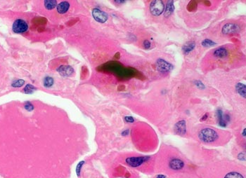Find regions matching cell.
Segmentation results:
<instances>
[{"instance_id":"obj_2","label":"cell","mask_w":246,"mask_h":178,"mask_svg":"<svg viewBox=\"0 0 246 178\" xmlns=\"http://www.w3.org/2000/svg\"><path fill=\"white\" fill-rule=\"evenodd\" d=\"M150 12L154 16H160L164 12L165 4L161 0H154L150 2Z\"/></svg>"},{"instance_id":"obj_19","label":"cell","mask_w":246,"mask_h":178,"mask_svg":"<svg viewBox=\"0 0 246 178\" xmlns=\"http://www.w3.org/2000/svg\"><path fill=\"white\" fill-rule=\"evenodd\" d=\"M54 79H53V78H52V77L50 76H47V77H45L44 79V86L46 88H49L53 86V84H54Z\"/></svg>"},{"instance_id":"obj_10","label":"cell","mask_w":246,"mask_h":178,"mask_svg":"<svg viewBox=\"0 0 246 178\" xmlns=\"http://www.w3.org/2000/svg\"><path fill=\"white\" fill-rule=\"evenodd\" d=\"M169 166H170V168L171 169H172V170H179L183 168V166H184V163H183V161H182V160L174 159L170 161V164H169Z\"/></svg>"},{"instance_id":"obj_4","label":"cell","mask_w":246,"mask_h":178,"mask_svg":"<svg viewBox=\"0 0 246 178\" xmlns=\"http://www.w3.org/2000/svg\"><path fill=\"white\" fill-rule=\"evenodd\" d=\"M149 159V156H138V157H129L126 159V163L132 167H139L147 161Z\"/></svg>"},{"instance_id":"obj_27","label":"cell","mask_w":246,"mask_h":178,"mask_svg":"<svg viewBox=\"0 0 246 178\" xmlns=\"http://www.w3.org/2000/svg\"><path fill=\"white\" fill-rule=\"evenodd\" d=\"M124 120L127 123H133L134 121V118L132 117H124Z\"/></svg>"},{"instance_id":"obj_18","label":"cell","mask_w":246,"mask_h":178,"mask_svg":"<svg viewBox=\"0 0 246 178\" xmlns=\"http://www.w3.org/2000/svg\"><path fill=\"white\" fill-rule=\"evenodd\" d=\"M201 45L205 47V48H210V47L215 46L216 42L211 39H205L201 42Z\"/></svg>"},{"instance_id":"obj_5","label":"cell","mask_w":246,"mask_h":178,"mask_svg":"<svg viewBox=\"0 0 246 178\" xmlns=\"http://www.w3.org/2000/svg\"><path fill=\"white\" fill-rule=\"evenodd\" d=\"M92 16L96 21L100 23H104L108 20V15L99 8H95L92 10Z\"/></svg>"},{"instance_id":"obj_22","label":"cell","mask_w":246,"mask_h":178,"mask_svg":"<svg viewBox=\"0 0 246 178\" xmlns=\"http://www.w3.org/2000/svg\"><path fill=\"white\" fill-rule=\"evenodd\" d=\"M25 84V81L22 79H19L17 80V81H14L12 84V86L13 87H16V88H19L21 87L22 86Z\"/></svg>"},{"instance_id":"obj_23","label":"cell","mask_w":246,"mask_h":178,"mask_svg":"<svg viewBox=\"0 0 246 178\" xmlns=\"http://www.w3.org/2000/svg\"><path fill=\"white\" fill-rule=\"evenodd\" d=\"M194 84L195 86H196L197 88H198L199 89H205V85H204L202 81H199V80H195V81H194Z\"/></svg>"},{"instance_id":"obj_3","label":"cell","mask_w":246,"mask_h":178,"mask_svg":"<svg viewBox=\"0 0 246 178\" xmlns=\"http://www.w3.org/2000/svg\"><path fill=\"white\" fill-rule=\"evenodd\" d=\"M12 29L15 33H24V32L28 30V25L25 20L22 19H18L14 23Z\"/></svg>"},{"instance_id":"obj_26","label":"cell","mask_w":246,"mask_h":178,"mask_svg":"<svg viewBox=\"0 0 246 178\" xmlns=\"http://www.w3.org/2000/svg\"><path fill=\"white\" fill-rule=\"evenodd\" d=\"M143 44H144V48H145V49H149L150 48L151 44H150V41H149V40H144Z\"/></svg>"},{"instance_id":"obj_15","label":"cell","mask_w":246,"mask_h":178,"mask_svg":"<svg viewBox=\"0 0 246 178\" xmlns=\"http://www.w3.org/2000/svg\"><path fill=\"white\" fill-rule=\"evenodd\" d=\"M236 91L240 96L243 97L244 98L246 97V86L243 83H238L236 85Z\"/></svg>"},{"instance_id":"obj_21","label":"cell","mask_w":246,"mask_h":178,"mask_svg":"<svg viewBox=\"0 0 246 178\" xmlns=\"http://www.w3.org/2000/svg\"><path fill=\"white\" fill-rule=\"evenodd\" d=\"M36 91V88L31 84L26 85V86L24 88V92L26 94H32Z\"/></svg>"},{"instance_id":"obj_29","label":"cell","mask_w":246,"mask_h":178,"mask_svg":"<svg viewBox=\"0 0 246 178\" xmlns=\"http://www.w3.org/2000/svg\"><path fill=\"white\" fill-rule=\"evenodd\" d=\"M157 178H166V177L165 175H160L157 177Z\"/></svg>"},{"instance_id":"obj_8","label":"cell","mask_w":246,"mask_h":178,"mask_svg":"<svg viewBox=\"0 0 246 178\" xmlns=\"http://www.w3.org/2000/svg\"><path fill=\"white\" fill-rule=\"evenodd\" d=\"M174 131L178 135H184L186 133V123L184 120H181L174 125Z\"/></svg>"},{"instance_id":"obj_11","label":"cell","mask_w":246,"mask_h":178,"mask_svg":"<svg viewBox=\"0 0 246 178\" xmlns=\"http://www.w3.org/2000/svg\"><path fill=\"white\" fill-rule=\"evenodd\" d=\"M213 55L217 58H226L227 56L229 55V52H228L227 49L224 48V47H220V48L216 49L215 51L213 52Z\"/></svg>"},{"instance_id":"obj_12","label":"cell","mask_w":246,"mask_h":178,"mask_svg":"<svg viewBox=\"0 0 246 178\" xmlns=\"http://www.w3.org/2000/svg\"><path fill=\"white\" fill-rule=\"evenodd\" d=\"M174 1H168L166 5V8L164 12V16L165 18L170 17L172 14L174 13Z\"/></svg>"},{"instance_id":"obj_9","label":"cell","mask_w":246,"mask_h":178,"mask_svg":"<svg viewBox=\"0 0 246 178\" xmlns=\"http://www.w3.org/2000/svg\"><path fill=\"white\" fill-rule=\"evenodd\" d=\"M57 71L61 76H69L73 75L74 70L73 67H71L69 65H62V66L58 68Z\"/></svg>"},{"instance_id":"obj_1","label":"cell","mask_w":246,"mask_h":178,"mask_svg":"<svg viewBox=\"0 0 246 178\" xmlns=\"http://www.w3.org/2000/svg\"><path fill=\"white\" fill-rule=\"evenodd\" d=\"M199 139L205 143H212L219 138V135L217 131L210 128H205L201 130L198 134Z\"/></svg>"},{"instance_id":"obj_24","label":"cell","mask_w":246,"mask_h":178,"mask_svg":"<svg viewBox=\"0 0 246 178\" xmlns=\"http://www.w3.org/2000/svg\"><path fill=\"white\" fill-rule=\"evenodd\" d=\"M85 164V161H81L80 163H79V164L77 165V168H76V173L77 174H78V175L79 176V173H80V171H81V168L82 167L83 164Z\"/></svg>"},{"instance_id":"obj_16","label":"cell","mask_w":246,"mask_h":178,"mask_svg":"<svg viewBox=\"0 0 246 178\" xmlns=\"http://www.w3.org/2000/svg\"><path fill=\"white\" fill-rule=\"evenodd\" d=\"M57 6V2L56 0H46L44 1V7L47 10H52Z\"/></svg>"},{"instance_id":"obj_31","label":"cell","mask_w":246,"mask_h":178,"mask_svg":"<svg viewBox=\"0 0 246 178\" xmlns=\"http://www.w3.org/2000/svg\"><path fill=\"white\" fill-rule=\"evenodd\" d=\"M115 2L120 3V4H121V3H124V2H125V1H115Z\"/></svg>"},{"instance_id":"obj_6","label":"cell","mask_w":246,"mask_h":178,"mask_svg":"<svg viewBox=\"0 0 246 178\" xmlns=\"http://www.w3.org/2000/svg\"><path fill=\"white\" fill-rule=\"evenodd\" d=\"M241 30V28L236 23H229L225 24L221 29V32L224 34H231L234 33H238Z\"/></svg>"},{"instance_id":"obj_17","label":"cell","mask_w":246,"mask_h":178,"mask_svg":"<svg viewBox=\"0 0 246 178\" xmlns=\"http://www.w3.org/2000/svg\"><path fill=\"white\" fill-rule=\"evenodd\" d=\"M217 115L219 121V125L221 127H226L227 123L226 121H225L224 118H223V114H222V111L221 109H218L217 111Z\"/></svg>"},{"instance_id":"obj_7","label":"cell","mask_w":246,"mask_h":178,"mask_svg":"<svg viewBox=\"0 0 246 178\" xmlns=\"http://www.w3.org/2000/svg\"><path fill=\"white\" fill-rule=\"evenodd\" d=\"M156 64L158 70L162 72H169L172 70L174 68L172 65L162 58L158 59L156 61Z\"/></svg>"},{"instance_id":"obj_13","label":"cell","mask_w":246,"mask_h":178,"mask_svg":"<svg viewBox=\"0 0 246 178\" xmlns=\"http://www.w3.org/2000/svg\"><path fill=\"white\" fill-rule=\"evenodd\" d=\"M195 43L194 41H189L182 46V51L186 55L190 53L195 49Z\"/></svg>"},{"instance_id":"obj_28","label":"cell","mask_w":246,"mask_h":178,"mask_svg":"<svg viewBox=\"0 0 246 178\" xmlns=\"http://www.w3.org/2000/svg\"><path fill=\"white\" fill-rule=\"evenodd\" d=\"M207 114H206L205 115H204V116H203V118H201V119H200V121H204V120H205V119H206V118H207Z\"/></svg>"},{"instance_id":"obj_20","label":"cell","mask_w":246,"mask_h":178,"mask_svg":"<svg viewBox=\"0 0 246 178\" xmlns=\"http://www.w3.org/2000/svg\"><path fill=\"white\" fill-rule=\"evenodd\" d=\"M224 178H244L241 173H237V172H231L227 173L225 175Z\"/></svg>"},{"instance_id":"obj_30","label":"cell","mask_w":246,"mask_h":178,"mask_svg":"<svg viewBox=\"0 0 246 178\" xmlns=\"http://www.w3.org/2000/svg\"><path fill=\"white\" fill-rule=\"evenodd\" d=\"M245 131H246V130H245V128H244L243 132V136H244V137H245Z\"/></svg>"},{"instance_id":"obj_14","label":"cell","mask_w":246,"mask_h":178,"mask_svg":"<svg viewBox=\"0 0 246 178\" xmlns=\"http://www.w3.org/2000/svg\"><path fill=\"white\" fill-rule=\"evenodd\" d=\"M70 8V4L68 2H62L57 5V11L61 14L66 13Z\"/></svg>"},{"instance_id":"obj_25","label":"cell","mask_w":246,"mask_h":178,"mask_svg":"<svg viewBox=\"0 0 246 178\" xmlns=\"http://www.w3.org/2000/svg\"><path fill=\"white\" fill-rule=\"evenodd\" d=\"M25 108L26 110H28V111H32V109H34V107H33V105H32L30 102H28L26 103L25 105Z\"/></svg>"}]
</instances>
